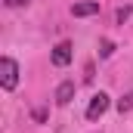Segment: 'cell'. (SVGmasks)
Listing matches in <instances>:
<instances>
[{"mask_svg":"<svg viewBox=\"0 0 133 133\" xmlns=\"http://www.w3.org/2000/svg\"><path fill=\"white\" fill-rule=\"evenodd\" d=\"M16 84H19V62L3 56L0 59V87L3 90H16Z\"/></svg>","mask_w":133,"mask_h":133,"instance_id":"6da1fadb","label":"cell"},{"mask_svg":"<svg viewBox=\"0 0 133 133\" xmlns=\"http://www.w3.org/2000/svg\"><path fill=\"white\" fill-rule=\"evenodd\" d=\"M71 50H74V46H71L68 40H62V43H56V46H53V56H50V59H53V65L65 68L68 62H71Z\"/></svg>","mask_w":133,"mask_h":133,"instance_id":"7a4b0ae2","label":"cell"},{"mask_svg":"<svg viewBox=\"0 0 133 133\" xmlns=\"http://www.w3.org/2000/svg\"><path fill=\"white\" fill-rule=\"evenodd\" d=\"M105 108H108V96H105V93H96V96L90 99V105H87V118L96 121V118L105 115Z\"/></svg>","mask_w":133,"mask_h":133,"instance_id":"3957f363","label":"cell"},{"mask_svg":"<svg viewBox=\"0 0 133 133\" xmlns=\"http://www.w3.org/2000/svg\"><path fill=\"white\" fill-rule=\"evenodd\" d=\"M71 12H74L77 19L96 16V12H99V0H84V3H74V6H71Z\"/></svg>","mask_w":133,"mask_h":133,"instance_id":"277c9868","label":"cell"},{"mask_svg":"<svg viewBox=\"0 0 133 133\" xmlns=\"http://www.w3.org/2000/svg\"><path fill=\"white\" fill-rule=\"evenodd\" d=\"M71 99H74V81L59 84V87H56V102H59V105H68Z\"/></svg>","mask_w":133,"mask_h":133,"instance_id":"5b68a950","label":"cell"},{"mask_svg":"<svg viewBox=\"0 0 133 133\" xmlns=\"http://www.w3.org/2000/svg\"><path fill=\"white\" fill-rule=\"evenodd\" d=\"M118 111H121V115H124V111H133V90L118 99Z\"/></svg>","mask_w":133,"mask_h":133,"instance_id":"8992f818","label":"cell"},{"mask_svg":"<svg viewBox=\"0 0 133 133\" xmlns=\"http://www.w3.org/2000/svg\"><path fill=\"white\" fill-rule=\"evenodd\" d=\"M111 53H115V43H111V40H102V43H99V56H102V59H108Z\"/></svg>","mask_w":133,"mask_h":133,"instance_id":"52a82bcc","label":"cell"},{"mask_svg":"<svg viewBox=\"0 0 133 133\" xmlns=\"http://www.w3.org/2000/svg\"><path fill=\"white\" fill-rule=\"evenodd\" d=\"M127 19H130V6H121L118 9V22H127Z\"/></svg>","mask_w":133,"mask_h":133,"instance_id":"ba28073f","label":"cell"},{"mask_svg":"<svg viewBox=\"0 0 133 133\" xmlns=\"http://www.w3.org/2000/svg\"><path fill=\"white\" fill-rule=\"evenodd\" d=\"M25 3H31V0H6V6H25Z\"/></svg>","mask_w":133,"mask_h":133,"instance_id":"9c48e42d","label":"cell"}]
</instances>
